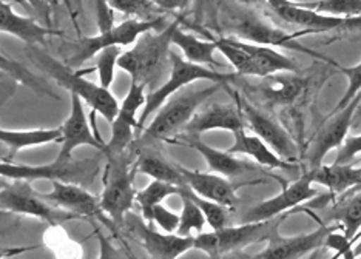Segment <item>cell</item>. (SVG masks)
<instances>
[{
    "mask_svg": "<svg viewBox=\"0 0 361 259\" xmlns=\"http://www.w3.org/2000/svg\"><path fill=\"white\" fill-rule=\"evenodd\" d=\"M147 85L131 82L130 90L126 96L124 102L121 103L118 116L111 122V137L106 142V150L104 155H122L133 139L135 128H139V119L136 118L137 110L145 105Z\"/></svg>",
    "mask_w": 361,
    "mask_h": 259,
    "instance_id": "14",
    "label": "cell"
},
{
    "mask_svg": "<svg viewBox=\"0 0 361 259\" xmlns=\"http://www.w3.org/2000/svg\"><path fill=\"white\" fill-rule=\"evenodd\" d=\"M71 94V110L70 116L65 120L62 130V149L57 155V159L68 160L73 159L71 153L82 145H88V147L97 149L99 151L105 153L106 142H104L101 137H97L92 133V128L88 125V119L85 116L84 105H82L80 97L75 93Z\"/></svg>",
    "mask_w": 361,
    "mask_h": 259,
    "instance_id": "15",
    "label": "cell"
},
{
    "mask_svg": "<svg viewBox=\"0 0 361 259\" xmlns=\"http://www.w3.org/2000/svg\"><path fill=\"white\" fill-rule=\"evenodd\" d=\"M305 79L297 76H281L272 75L267 85L262 88V93L274 103H292L305 90Z\"/></svg>",
    "mask_w": 361,
    "mask_h": 259,
    "instance_id": "30",
    "label": "cell"
},
{
    "mask_svg": "<svg viewBox=\"0 0 361 259\" xmlns=\"http://www.w3.org/2000/svg\"><path fill=\"white\" fill-rule=\"evenodd\" d=\"M360 153H361V134L348 136L346 139H344L341 147L338 149V153H336L335 162L336 164H349V162L357 155H360Z\"/></svg>",
    "mask_w": 361,
    "mask_h": 259,
    "instance_id": "43",
    "label": "cell"
},
{
    "mask_svg": "<svg viewBox=\"0 0 361 259\" xmlns=\"http://www.w3.org/2000/svg\"><path fill=\"white\" fill-rule=\"evenodd\" d=\"M190 0H153V4L164 11L185 10Z\"/></svg>",
    "mask_w": 361,
    "mask_h": 259,
    "instance_id": "44",
    "label": "cell"
},
{
    "mask_svg": "<svg viewBox=\"0 0 361 259\" xmlns=\"http://www.w3.org/2000/svg\"><path fill=\"white\" fill-rule=\"evenodd\" d=\"M238 72H218L209 68L207 65H200L183 59L179 54H170V76L158 90L147 94L142 115L139 118V128H142L154 111H158L169 97L183 90L184 87L192 85L196 80H212V82L228 84L235 80Z\"/></svg>",
    "mask_w": 361,
    "mask_h": 259,
    "instance_id": "5",
    "label": "cell"
},
{
    "mask_svg": "<svg viewBox=\"0 0 361 259\" xmlns=\"http://www.w3.org/2000/svg\"><path fill=\"white\" fill-rule=\"evenodd\" d=\"M241 113L245 120V125H249L252 132L259 136L261 139L264 141L270 149L275 150L283 159L290 162L297 158V145H295L289 133H287L276 120L269 118L255 107H252L247 102L243 103Z\"/></svg>",
    "mask_w": 361,
    "mask_h": 259,
    "instance_id": "17",
    "label": "cell"
},
{
    "mask_svg": "<svg viewBox=\"0 0 361 259\" xmlns=\"http://www.w3.org/2000/svg\"><path fill=\"white\" fill-rule=\"evenodd\" d=\"M131 230L139 239V244L154 259H176L190 248H195V236L192 234L180 236L178 233L158 232L141 221H133Z\"/></svg>",
    "mask_w": 361,
    "mask_h": 259,
    "instance_id": "18",
    "label": "cell"
},
{
    "mask_svg": "<svg viewBox=\"0 0 361 259\" xmlns=\"http://www.w3.org/2000/svg\"><path fill=\"white\" fill-rule=\"evenodd\" d=\"M212 130H226L233 134L240 130H245V120L243 113L236 110L233 105L212 103L209 107L195 113L190 122L184 128L187 134H201Z\"/></svg>",
    "mask_w": 361,
    "mask_h": 259,
    "instance_id": "20",
    "label": "cell"
},
{
    "mask_svg": "<svg viewBox=\"0 0 361 259\" xmlns=\"http://www.w3.org/2000/svg\"><path fill=\"white\" fill-rule=\"evenodd\" d=\"M314 184H319L331 193L340 194L354 187L361 185V167H354L350 164H336L334 165H319L310 168Z\"/></svg>",
    "mask_w": 361,
    "mask_h": 259,
    "instance_id": "25",
    "label": "cell"
},
{
    "mask_svg": "<svg viewBox=\"0 0 361 259\" xmlns=\"http://www.w3.org/2000/svg\"><path fill=\"white\" fill-rule=\"evenodd\" d=\"M63 2H65V5H67V8H68V11L71 13V15H73V18H75V13H73V8H71V2H70V0H63Z\"/></svg>",
    "mask_w": 361,
    "mask_h": 259,
    "instance_id": "49",
    "label": "cell"
},
{
    "mask_svg": "<svg viewBox=\"0 0 361 259\" xmlns=\"http://www.w3.org/2000/svg\"><path fill=\"white\" fill-rule=\"evenodd\" d=\"M183 185H176L171 182H166V181H159V179H153L147 187L141 191H137L136 194V204L139 206L142 212L144 220L149 213L152 212V208L156 204H161V202L171 196V194H179Z\"/></svg>",
    "mask_w": 361,
    "mask_h": 259,
    "instance_id": "33",
    "label": "cell"
},
{
    "mask_svg": "<svg viewBox=\"0 0 361 259\" xmlns=\"http://www.w3.org/2000/svg\"><path fill=\"white\" fill-rule=\"evenodd\" d=\"M184 191L190 196V199L198 206L204 216H206L207 224L212 227V230H219L227 227V207L218 204L215 201H210L196 194L192 189H188L187 185H184Z\"/></svg>",
    "mask_w": 361,
    "mask_h": 259,
    "instance_id": "35",
    "label": "cell"
},
{
    "mask_svg": "<svg viewBox=\"0 0 361 259\" xmlns=\"http://www.w3.org/2000/svg\"><path fill=\"white\" fill-rule=\"evenodd\" d=\"M0 28L6 34L20 39L28 46L45 45L48 36H61V32L40 25L31 18H23L13 10L10 4L5 2L0 6Z\"/></svg>",
    "mask_w": 361,
    "mask_h": 259,
    "instance_id": "23",
    "label": "cell"
},
{
    "mask_svg": "<svg viewBox=\"0 0 361 259\" xmlns=\"http://www.w3.org/2000/svg\"><path fill=\"white\" fill-rule=\"evenodd\" d=\"M0 141L6 145L13 153L28 147H37V145L51 144V142H62V130L51 128V130H30V132H0ZM14 156V155H13Z\"/></svg>",
    "mask_w": 361,
    "mask_h": 259,
    "instance_id": "29",
    "label": "cell"
},
{
    "mask_svg": "<svg viewBox=\"0 0 361 259\" xmlns=\"http://www.w3.org/2000/svg\"><path fill=\"white\" fill-rule=\"evenodd\" d=\"M180 173L184 177V184L188 189H192L196 194L200 196L215 201L218 204L224 206L227 208H232L236 206L238 198L233 185L231 181H227L226 177L219 173L212 175V173H202V172H195V170L184 168L179 165Z\"/></svg>",
    "mask_w": 361,
    "mask_h": 259,
    "instance_id": "22",
    "label": "cell"
},
{
    "mask_svg": "<svg viewBox=\"0 0 361 259\" xmlns=\"http://www.w3.org/2000/svg\"><path fill=\"white\" fill-rule=\"evenodd\" d=\"M326 247H329L336 252L335 258H354V241H350L346 234L343 233H336L335 230H332L329 234H327L326 242H324Z\"/></svg>",
    "mask_w": 361,
    "mask_h": 259,
    "instance_id": "42",
    "label": "cell"
},
{
    "mask_svg": "<svg viewBox=\"0 0 361 259\" xmlns=\"http://www.w3.org/2000/svg\"><path fill=\"white\" fill-rule=\"evenodd\" d=\"M28 54L31 61L39 65L48 76H51L61 87L67 88L70 93L78 94L82 101L87 102L93 108V111L99 113L110 124L118 116L121 105L118 103L116 97L110 93V90H106L102 85L90 82V80L82 77L84 72L73 71V68L68 67L67 63L50 58L44 51H40L37 46H30Z\"/></svg>",
    "mask_w": 361,
    "mask_h": 259,
    "instance_id": "4",
    "label": "cell"
},
{
    "mask_svg": "<svg viewBox=\"0 0 361 259\" xmlns=\"http://www.w3.org/2000/svg\"><path fill=\"white\" fill-rule=\"evenodd\" d=\"M2 71L5 72V75H10L14 80H19V82H22L25 87L31 88V90H35L36 93L51 94V91L48 90V88L42 82H40V80L35 75H32V72H30L25 67H22L20 63L10 61L6 56H4L2 58Z\"/></svg>",
    "mask_w": 361,
    "mask_h": 259,
    "instance_id": "39",
    "label": "cell"
},
{
    "mask_svg": "<svg viewBox=\"0 0 361 259\" xmlns=\"http://www.w3.org/2000/svg\"><path fill=\"white\" fill-rule=\"evenodd\" d=\"M124 155L126 153L106 156L109 164L105 168L104 191L101 196L102 212L118 225L124 222L126 215L136 204L137 194L133 187L136 167H130Z\"/></svg>",
    "mask_w": 361,
    "mask_h": 259,
    "instance_id": "8",
    "label": "cell"
},
{
    "mask_svg": "<svg viewBox=\"0 0 361 259\" xmlns=\"http://www.w3.org/2000/svg\"><path fill=\"white\" fill-rule=\"evenodd\" d=\"M340 71L343 72L344 76L348 77V90L346 93L343 94V97L340 99L338 105H336V110H340L343 107H346V105L354 99V97L361 93V62L358 65H355V67H350V68H340Z\"/></svg>",
    "mask_w": 361,
    "mask_h": 259,
    "instance_id": "41",
    "label": "cell"
},
{
    "mask_svg": "<svg viewBox=\"0 0 361 259\" xmlns=\"http://www.w3.org/2000/svg\"><path fill=\"white\" fill-rule=\"evenodd\" d=\"M106 2L113 10L137 19H154L159 15V8L153 4V0H106Z\"/></svg>",
    "mask_w": 361,
    "mask_h": 259,
    "instance_id": "37",
    "label": "cell"
},
{
    "mask_svg": "<svg viewBox=\"0 0 361 259\" xmlns=\"http://www.w3.org/2000/svg\"><path fill=\"white\" fill-rule=\"evenodd\" d=\"M334 227L322 225L315 232L298 234V236H281L278 230L269 238V244L253 258L258 259H297L324 246L327 234Z\"/></svg>",
    "mask_w": 361,
    "mask_h": 259,
    "instance_id": "16",
    "label": "cell"
},
{
    "mask_svg": "<svg viewBox=\"0 0 361 259\" xmlns=\"http://www.w3.org/2000/svg\"><path fill=\"white\" fill-rule=\"evenodd\" d=\"M147 221H152L156 225L159 227L162 232L166 233H176L178 227H179V221H180V215H176L169 210L166 206L162 204H156L152 212L149 213V216L145 217Z\"/></svg>",
    "mask_w": 361,
    "mask_h": 259,
    "instance_id": "40",
    "label": "cell"
},
{
    "mask_svg": "<svg viewBox=\"0 0 361 259\" xmlns=\"http://www.w3.org/2000/svg\"><path fill=\"white\" fill-rule=\"evenodd\" d=\"M171 144H178V145H187L193 150H196L200 155L206 160L207 167L212 170V172L219 173L223 176H240L245 172H252L255 170L252 164L241 159H236L235 155H232L231 151H221L218 149H213L210 145L204 144L198 134H183L180 137H173L170 139Z\"/></svg>",
    "mask_w": 361,
    "mask_h": 259,
    "instance_id": "21",
    "label": "cell"
},
{
    "mask_svg": "<svg viewBox=\"0 0 361 259\" xmlns=\"http://www.w3.org/2000/svg\"><path fill=\"white\" fill-rule=\"evenodd\" d=\"M166 15H158L154 19H128L119 25L99 31V34L93 37H84L73 48V53L68 56L65 63L75 68L84 62L93 59L101 50L106 46H127L135 44L144 32L164 30Z\"/></svg>",
    "mask_w": 361,
    "mask_h": 259,
    "instance_id": "6",
    "label": "cell"
},
{
    "mask_svg": "<svg viewBox=\"0 0 361 259\" xmlns=\"http://www.w3.org/2000/svg\"><path fill=\"white\" fill-rule=\"evenodd\" d=\"M180 199H183V213H180V221H179V227H178V234L180 236H190V233L193 230L196 232H202L204 230V225H206L207 220L206 216H204L202 210L195 204V202L190 199V196L184 191V185L183 189H180L179 193Z\"/></svg>",
    "mask_w": 361,
    "mask_h": 259,
    "instance_id": "34",
    "label": "cell"
},
{
    "mask_svg": "<svg viewBox=\"0 0 361 259\" xmlns=\"http://www.w3.org/2000/svg\"><path fill=\"white\" fill-rule=\"evenodd\" d=\"M231 2H236V4H241V5L253 6V5H258V4H261V2H264V0H231Z\"/></svg>",
    "mask_w": 361,
    "mask_h": 259,
    "instance_id": "46",
    "label": "cell"
},
{
    "mask_svg": "<svg viewBox=\"0 0 361 259\" xmlns=\"http://www.w3.org/2000/svg\"><path fill=\"white\" fill-rule=\"evenodd\" d=\"M317 11L336 18H357L361 15V0H318L314 4Z\"/></svg>",
    "mask_w": 361,
    "mask_h": 259,
    "instance_id": "38",
    "label": "cell"
},
{
    "mask_svg": "<svg viewBox=\"0 0 361 259\" xmlns=\"http://www.w3.org/2000/svg\"><path fill=\"white\" fill-rule=\"evenodd\" d=\"M96 160H62L57 158L51 164L39 167L16 165L6 160H2V165H0V173L4 177H10V179H51V182L62 181L73 184L90 182L96 175Z\"/></svg>",
    "mask_w": 361,
    "mask_h": 259,
    "instance_id": "9",
    "label": "cell"
},
{
    "mask_svg": "<svg viewBox=\"0 0 361 259\" xmlns=\"http://www.w3.org/2000/svg\"><path fill=\"white\" fill-rule=\"evenodd\" d=\"M355 116L361 119V102H360V105H358V108H357V113H355Z\"/></svg>",
    "mask_w": 361,
    "mask_h": 259,
    "instance_id": "50",
    "label": "cell"
},
{
    "mask_svg": "<svg viewBox=\"0 0 361 259\" xmlns=\"http://www.w3.org/2000/svg\"><path fill=\"white\" fill-rule=\"evenodd\" d=\"M332 220L338 221L344 234L354 241L361 232V191L332 210ZM355 242V241H354Z\"/></svg>",
    "mask_w": 361,
    "mask_h": 259,
    "instance_id": "32",
    "label": "cell"
},
{
    "mask_svg": "<svg viewBox=\"0 0 361 259\" xmlns=\"http://www.w3.org/2000/svg\"><path fill=\"white\" fill-rule=\"evenodd\" d=\"M357 238H360V239H358L357 244L354 246V258H361V232H360Z\"/></svg>",
    "mask_w": 361,
    "mask_h": 259,
    "instance_id": "47",
    "label": "cell"
},
{
    "mask_svg": "<svg viewBox=\"0 0 361 259\" xmlns=\"http://www.w3.org/2000/svg\"><path fill=\"white\" fill-rule=\"evenodd\" d=\"M135 167L136 172L150 176L153 179L166 181L176 185H185L179 165L167 160L166 158L161 156L159 153H156L153 150L145 149L141 155H139Z\"/></svg>",
    "mask_w": 361,
    "mask_h": 259,
    "instance_id": "28",
    "label": "cell"
},
{
    "mask_svg": "<svg viewBox=\"0 0 361 259\" xmlns=\"http://www.w3.org/2000/svg\"><path fill=\"white\" fill-rule=\"evenodd\" d=\"M30 8H32L40 18H44L47 22H50V4L48 0H27Z\"/></svg>",
    "mask_w": 361,
    "mask_h": 259,
    "instance_id": "45",
    "label": "cell"
},
{
    "mask_svg": "<svg viewBox=\"0 0 361 259\" xmlns=\"http://www.w3.org/2000/svg\"><path fill=\"white\" fill-rule=\"evenodd\" d=\"M173 45H176L188 62L200 63V65H212L218 67L215 59V51L218 50L215 40H202L196 37L192 32H185L179 27L173 32Z\"/></svg>",
    "mask_w": 361,
    "mask_h": 259,
    "instance_id": "27",
    "label": "cell"
},
{
    "mask_svg": "<svg viewBox=\"0 0 361 259\" xmlns=\"http://www.w3.org/2000/svg\"><path fill=\"white\" fill-rule=\"evenodd\" d=\"M361 102V93H358L346 107L335 111V115L327 120L317 133L314 144H312L309 151V165L310 168H317L322 165L323 159L327 153L334 149H340L344 139L349 136V128L352 120L355 118L358 105Z\"/></svg>",
    "mask_w": 361,
    "mask_h": 259,
    "instance_id": "13",
    "label": "cell"
},
{
    "mask_svg": "<svg viewBox=\"0 0 361 259\" xmlns=\"http://www.w3.org/2000/svg\"><path fill=\"white\" fill-rule=\"evenodd\" d=\"M224 6H226L224 15H226L227 28L233 32L236 39H241V40H245V42H252V44H259V45L289 48V50L305 53L315 59L336 65L334 61L326 58V56L298 44L297 39L305 36L302 34V31L295 32V34H289V32L276 28L272 25V23H269L266 19H262L259 14L247 8V5L232 2V4H226Z\"/></svg>",
    "mask_w": 361,
    "mask_h": 259,
    "instance_id": "1",
    "label": "cell"
},
{
    "mask_svg": "<svg viewBox=\"0 0 361 259\" xmlns=\"http://www.w3.org/2000/svg\"><path fill=\"white\" fill-rule=\"evenodd\" d=\"M312 184H314V179H312V172L309 170L300 179L292 182L289 187L283 189V191L278 193L276 196L261 202V204L250 208L249 212H245L244 222L275 220V217L289 212L290 208L301 206L302 202L317 198L318 191L312 187Z\"/></svg>",
    "mask_w": 361,
    "mask_h": 259,
    "instance_id": "12",
    "label": "cell"
},
{
    "mask_svg": "<svg viewBox=\"0 0 361 259\" xmlns=\"http://www.w3.org/2000/svg\"><path fill=\"white\" fill-rule=\"evenodd\" d=\"M264 2L281 20L289 25L302 28L306 34L343 30L348 22L346 18H336V15L317 11L314 4L293 2V0H264Z\"/></svg>",
    "mask_w": 361,
    "mask_h": 259,
    "instance_id": "11",
    "label": "cell"
},
{
    "mask_svg": "<svg viewBox=\"0 0 361 259\" xmlns=\"http://www.w3.org/2000/svg\"><path fill=\"white\" fill-rule=\"evenodd\" d=\"M121 54V46H106L97 53L96 68L97 76H99V85L106 88V90H110L114 80V70L118 67Z\"/></svg>",
    "mask_w": 361,
    "mask_h": 259,
    "instance_id": "36",
    "label": "cell"
},
{
    "mask_svg": "<svg viewBox=\"0 0 361 259\" xmlns=\"http://www.w3.org/2000/svg\"><path fill=\"white\" fill-rule=\"evenodd\" d=\"M13 4H18V5H22V6H27V8H30V5H28V2L27 0H11Z\"/></svg>",
    "mask_w": 361,
    "mask_h": 259,
    "instance_id": "48",
    "label": "cell"
},
{
    "mask_svg": "<svg viewBox=\"0 0 361 259\" xmlns=\"http://www.w3.org/2000/svg\"><path fill=\"white\" fill-rule=\"evenodd\" d=\"M179 19L158 32H144L131 50L122 53L118 67L127 71L131 82L149 85L162 75L166 63L170 62V46L173 45V32L179 27Z\"/></svg>",
    "mask_w": 361,
    "mask_h": 259,
    "instance_id": "3",
    "label": "cell"
},
{
    "mask_svg": "<svg viewBox=\"0 0 361 259\" xmlns=\"http://www.w3.org/2000/svg\"><path fill=\"white\" fill-rule=\"evenodd\" d=\"M228 151L232 155H244L249 156L253 160H257L259 165L267 168H289L290 162L283 159L275 150L261 139L257 134H247L244 130L235 133V144Z\"/></svg>",
    "mask_w": 361,
    "mask_h": 259,
    "instance_id": "24",
    "label": "cell"
},
{
    "mask_svg": "<svg viewBox=\"0 0 361 259\" xmlns=\"http://www.w3.org/2000/svg\"><path fill=\"white\" fill-rule=\"evenodd\" d=\"M236 44L243 46L245 51H247L253 61L257 62L258 68L261 71V77H267L276 75V72H297L298 71V65L295 63L290 58L281 54L280 51H276L274 46L269 45H259V44H252V42H245V40L236 39Z\"/></svg>",
    "mask_w": 361,
    "mask_h": 259,
    "instance_id": "26",
    "label": "cell"
},
{
    "mask_svg": "<svg viewBox=\"0 0 361 259\" xmlns=\"http://www.w3.org/2000/svg\"><path fill=\"white\" fill-rule=\"evenodd\" d=\"M280 220H269L259 222H244L238 227H224L219 230H212L209 233H200L195 236V248L201 250L210 258H224L228 253L238 252L250 244L259 241H269V238L276 232Z\"/></svg>",
    "mask_w": 361,
    "mask_h": 259,
    "instance_id": "7",
    "label": "cell"
},
{
    "mask_svg": "<svg viewBox=\"0 0 361 259\" xmlns=\"http://www.w3.org/2000/svg\"><path fill=\"white\" fill-rule=\"evenodd\" d=\"M42 198L50 201L51 204L57 207L67 210V212L87 217H101L105 222L101 199H97L92 193L82 189L79 184L53 181V191L42 194Z\"/></svg>",
    "mask_w": 361,
    "mask_h": 259,
    "instance_id": "19",
    "label": "cell"
},
{
    "mask_svg": "<svg viewBox=\"0 0 361 259\" xmlns=\"http://www.w3.org/2000/svg\"><path fill=\"white\" fill-rule=\"evenodd\" d=\"M0 207L4 212L28 215L40 217L51 225L71 220L75 213L67 210H57L50 206V201L42 198V194L31 189L27 179H14L11 185H4L0 191Z\"/></svg>",
    "mask_w": 361,
    "mask_h": 259,
    "instance_id": "10",
    "label": "cell"
},
{
    "mask_svg": "<svg viewBox=\"0 0 361 259\" xmlns=\"http://www.w3.org/2000/svg\"><path fill=\"white\" fill-rule=\"evenodd\" d=\"M215 42L218 46V51L223 53L224 58L231 62L238 75L261 77V71L257 62L253 61L252 56L245 51L243 46L236 44V40L233 37H221L216 39Z\"/></svg>",
    "mask_w": 361,
    "mask_h": 259,
    "instance_id": "31",
    "label": "cell"
},
{
    "mask_svg": "<svg viewBox=\"0 0 361 259\" xmlns=\"http://www.w3.org/2000/svg\"><path fill=\"white\" fill-rule=\"evenodd\" d=\"M224 84L213 82L206 88L185 87V90H179L166 101V103L159 108L158 115L152 120V124L145 128L141 136V142L149 145L156 141H170L184 130L190 122L195 113L198 111L202 103L209 97L215 94Z\"/></svg>",
    "mask_w": 361,
    "mask_h": 259,
    "instance_id": "2",
    "label": "cell"
},
{
    "mask_svg": "<svg viewBox=\"0 0 361 259\" xmlns=\"http://www.w3.org/2000/svg\"><path fill=\"white\" fill-rule=\"evenodd\" d=\"M80 2H82V0H76V5H78V6H80Z\"/></svg>",
    "mask_w": 361,
    "mask_h": 259,
    "instance_id": "51",
    "label": "cell"
}]
</instances>
